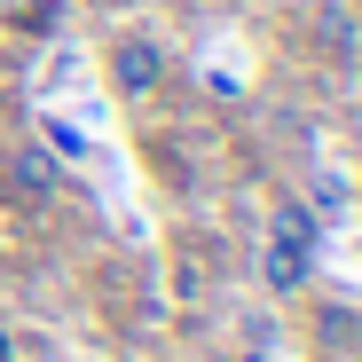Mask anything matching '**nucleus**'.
I'll return each instance as SVG.
<instances>
[{"instance_id": "20e7f679", "label": "nucleus", "mask_w": 362, "mask_h": 362, "mask_svg": "<svg viewBox=\"0 0 362 362\" xmlns=\"http://www.w3.org/2000/svg\"><path fill=\"white\" fill-rule=\"evenodd\" d=\"M8 181H16L24 197H47V189H55V165H47L40 150H16V158H8Z\"/></svg>"}, {"instance_id": "f257e3e1", "label": "nucleus", "mask_w": 362, "mask_h": 362, "mask_svg": "<svg viewBox=\"0 0 362 362\" xmlns=\"http://www.w3.org/2000/svg\"><path fill=\"white\" fill-rule=\"evenodd\" d=\"M110 79H118L127 103H150V95L165 87V47H158V40H118V47H110Z\"/></svg>"}, {"instance_id": "f03ea898", "label": "nucleus", "mask_w": 362, "mask_h": 362, "mask_svg": "<svg viewBox=\"0 0 362 362\" xmlns=\"http://www.w3.org/2000/svg\"><path fill=\"white\" fill-rule=\"evenodd\" d=\"M260 276H268V291H276V299H291V291H308L315 252H308V245H284V236H268V245H260Z\"/></svg>"}, {"instance_id": "39448f33", "label": "nucleus", "mask_w": 362, "mask_h": 362, "mask_svg": "<svg viewBox=\"0 0 362 362\" xmlns=\"http://www.w3.org/2000/svg\"><path fill=\"white\" fill-rule=\"evenodd\" d=\"M0 362H16V339H8V331H0Z\"/></svg>"}, {"instance_id": "7ed1b4c3", "label": "nucleus", "mask_w": 362, "mask_h": 362, "mask_svg": "<svg viewBox=\"0 0 362 362\" xmlns=\"http://www.w3.org/2000/svg\"><path fill=\"white\" fill-rule=\"evenodd\" d=\"M315 32H323V47H331V55H354V47H362V24L339 8V0H323V8H315Z\"/></svg>"}]
</instances>
